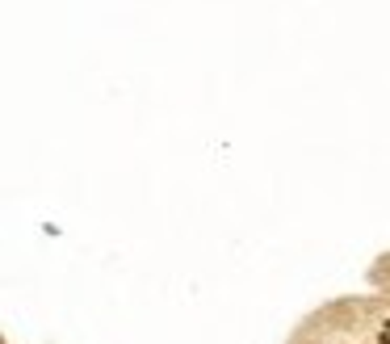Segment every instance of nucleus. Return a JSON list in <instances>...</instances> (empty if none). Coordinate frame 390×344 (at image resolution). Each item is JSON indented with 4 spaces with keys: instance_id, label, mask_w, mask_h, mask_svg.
<instances>
[{
    "instance_id": "nucleus-1",
    "label": "nucleus",
    "mask_w": 390,
    "mask_h": 344,
    "mask_svg": "<svg viewBox=\"0 0 390 344\" xmlns=\"http://www.w3.org/2000/svg\"><path fill=\"white\" fill-rule=\"evenodd\" d=\"M382 344H390V332H382Z\"/></svg>"
}]
</instances>
